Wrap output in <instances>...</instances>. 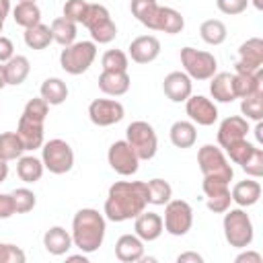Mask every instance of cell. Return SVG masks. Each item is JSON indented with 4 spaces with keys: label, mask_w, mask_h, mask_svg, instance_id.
<instances>
[{
    "label": "cell",
    "mask_w": 263,
    "mask_h": 263,
    "mask_svg": "<svg viewBox=\"0 0 263 263\" xmlns=\"http://www.w3.org/2000/svg\"><path fill=\"white\" fill-rule=\"evenodd\" d=\"M146 205V181H115L107 191L103 216L111 222H127L142 214Z\"/></svg>",
    "instance_id": "cell-1"
},
{
    "label": "cell",
    "mask_w": 263,
    "mask_h": 263,
    "mask_svg": "<svg viewBox=\"0 0 263 263\" xmlns=\"http://www.w3.org/2000/svg\"><path fill=\"white\" fill-rule=\"evenodd\" d=\"M107 232V218L95 208H82L72 218V242L78 251L90 255L103 247Z\"/></svg>",
    "instance_id": "cell-2"
},
{
    "label": "cell",
    "mask_w": 263,
    "mask_h": 263,
    "mask_svg": "<svg viewBox=\"0 0 263 263\" xmlns=\"http://www.w3.org/2000/svg\"><path fill=\"white\" fill-rule=\"evenodd\" d=\"M222 228H224L226 242L234 249H247V247H251V242L255 238L253 220L245 212V208H228L224 212Z\"/></svg>",
    "instance_id": "cell-3"
},
{
    "label": "cell",
    "mask_w": 263,
    "mask_h": 263,
    "mask_svg": "<svg viewBox=\"0 0 263 263\" xmlns=\"http://www.w3.org/2000/svg\"><path fill=\"white\" fill-rule=\"evenodd\" d=\"M97 58V43L95 41H74L60 51V66L70 76L84 74Z\"/></svg>",
    "instance_id": "cell-4"
},
{
    "label": "cell",
    "mask_w": 263,
    "mask_h": 263,
    "mask_svg": "<svg viewBox=\"0 0 263 263\" xmlns=\"http://www.w3.org/2000/svg\"><path fill=\"white\" fill-rule=\"evenodd\" d=\"M197 164H199V171L203 177L222 179L226 183H230L234 177L232 164L218 144H203L197 150Z\"/></svg>",
    "instance_id": "cell-5"
},
{
    "label": "cell",
    "mask_w": 263,
    "mask_h": 263,
    "mask_svg": "<svg viewBox=\"0 0 263 263\" xmlns=\"http://www.w3.org/2000/svg\"><path fill=\"white\" fill-rule=\"evenodd\" d=\"M179 58H181L183 72L191 80H210L218 72V60L210 51L195 49V47L187 45V47H181Z\"/></svg>",
    "instance_id": "cell-6"
},
{
    "label": "cell",
    "mask_w": 263,
    "mask_h": 263,
    "mask_svg": "<svg viewBox=\"0 0 263 263\" xmlns=\"http://www.w3.org/2000/svg\"><path fill=\"white\" fill-rule=\"evenodd\" d=\"M125 140L127 144L134 148V152L138 154L140 162L142 160H152L156 156L158 150V136L154 132V127L144 121V119H136L125 127Z\"/></svg>",
    "instance_id": "cell-7"
},
{
    "label": "cell",
    "mask_w": 263,
    "mask_h": 263,
    "mask_svg": "<svg viewBox=\"0 0 263 263\" xmlns=\"http://www.w3.org/2000/svg\"><path fill=\"white\" fill-rule=\"evenodd\" d=\"M41 162L45 171H49L51 175H66L74 166V150L66 140L53 138L49 142H43Z\"/></svg>",
    "instance_id": "cell-8"
},
{
    "label": "cell",
    "mask_w": 263,
    "mask_h": 263,
    "mask_svg": "<svg viewBox=\"0 0 263 263\" xmlns=\"http://www.w3.org/2000/svg\"><path fill=\"white\" fill-rule=\"evenodd\" d=\"M82 25L88 29L92 41L99 45L111 43L117 37V25L111 18V12L107 10V6L103 4H88V12Z\"/></svg>",
    "instance_id": "cell-9"
},
{
    "label": "cell",
    "mask_w": 263,
    "mask_h": 263,
    "mask_svg": "<svg viewBox=\"0 0 263 263\" xmlns=\"http://www.w3.org/2000/svg\"><path fill=\"white\" fill-rule=\"evenodd\" d=\"M162 224L171 236H185L193 226V208L189 205V201L171 197L164 203Z\"/></svg>",
    "instance_id": "cell-10"
},
{
    "label": "cell",
    "mask_w": 263,
    "mask_h": 263,
    "mask_svg": "<svg viewBox=\"0 0 263 263\" xmlns=\"http://www.w3.org/2000/svg\"><path fill=\"white\" fill-rule=\"evenodd\" d=\"M107 162L121 177H132L140 168V158L134 152V148L127 144V140H115L109 146V150H107Z\"/></svg>",
    "instance_id": "cell-11"
},
{
    "label": "cell",
    "mask_w": 263,
    "mask_h": 263,
    "mask_svg": "<svg viewBox=\"0 0 263 263\" xmlns=\"http://www.w3.org/2000/svg\"><path fill=\"white\" fill-rule=\"evenodd\" d=\"M125 117V109L117 99H95L88 105V119L99 127H109Z\"/></svg>",
    "instance_id": "cell-12"
},
{
    "label": "cell",
    "mask_w": 263,
    "mask_h": 263,
    "mask_svg": "<svg viewBox=\"0 0 263 263\" xmlns=\"http://www.w3.org/2000/svg\"><path fill=\"white\" fill-rule=\"evenodd\" d=\"M263 68V39L249 37L238 47V60L234 64L236 74H253Z\"/></svg>",
    "instance_id": "cell-13"
},
{
    "label": "cell",
    "mask_w": 263,
    "mask_h": 263,
    "mask_svg": "<svg viewBox=\"0 0 263 263\" xmlns=\"http://www.w3.org/2000/svg\"><path fill=\"white\" fill-rule=\"evenodd\" d=\"M185 113L189 115V121H193L195 125H203L210 127L218 121V107L212 99L203 97V95H191L185 101Z\"/></svg>",
    "instance_id": "cell-14"
},
{
    "label": "cell",
    "mask_w": 263,
    "mask_h": 263,
    "mask_svg": "<svg viewBox=\"0 0 263 263\" xmlns=\"http://www.w3.org/2000/svg\"><path fill=\"white\" fill-rule=\"evenodd\" d=\"M146 29L160 31V33H166V35H177V33H181L185 29V18H183V14L179 10L158 4L156 12H154V16H152V21L148 23Z\"/></svg>",
    "instance_id": "cell-15"
},
{
    "label": "cell",
    "mask_w": 263,
    "mask_h": 263,
    "mask_svg": "<svg viewBox=\"0 0 263 263\" xmlns=\"http://www.w3.org/2000/svg\"><path fill=\"white\" fill-rule=\"evenodd\" d=\"M160 55V39L156 35H140L129 41L127 58L136 64H150Z\"/></svg>",
    "instance_id": "cell-16"
},
{
    "label": "cell",
    "mask_w": 263,
    "mask_h": 263,
    "mask_svg": "<svg viewBox=\"0 0 263 263\" xmlns=\"http://www.w3.org/2000/svg\"><path fill=\"white\" fill-rule=\"evenodd\" d=\"M162 90H164L166 99H171L173 103H185L193 95V80L183 70H175L164 76Z\"/></svg>",
    "instance_id": "cell-17"
},
{
    "label": "cell",
    "mask_w": 263,
    "mask_h": 263,
    "mask_svg": "<svg viewBox=\"0 0 263 263\" xmlns=\"http://www.w3.org/2000/svg\"><path fill=\"white\" fill-rule=\"evenodd\" d=\"M249 132H251L249 121L242 115H230V117L222 119L220 125H218V136H216L218 146L224 150L226 146H230V144L247 138Z\"/></svg>",
    "instance_id": "cell-18"
},
{
    "label": "cell",
    "mask_w": 263,
    "mask_h": 263,
    "mask_svg": "<svg viewBox=\"0 0 263 263\" xmlns=\"http://www.w3.org/2000/svg\"><path fill=\"white\" fill-rule=\"evenodd\" d=\"M16 136L21 138V142H23V146H25V152H33V150L41 148L43 142H45L43 123H41V121H35V119H29V117L23 115V113H21V117H18Z\"/></svg>",
    "instance_id": "cell-19"
},
{
    "label": "cell",
    "mask_w": 263,
    "mask_h": 263,
    "mask_svg": "<svg viewBox=\"0 0 263 263\" xmlns=\"http://www.w3.org/2000/svg\"><path fill=\"white\" fill-rule=\"evenodd\" d=\"M134 232L144 240V242H152L156 238H160V234L164 232V224H162V216L156 212H142L134 218Z\"/></svg>",
    "instance_id": "cell-20"
},
{
    "label": "cell",
    "mask_w": 263,
    "mask_h": 263,
    "mask_svg": "<svg viewBox=\"0 0 263 263\" xmlns=\"http://www.w3.org/2000/svg\"><path fill=\"white\" fill-rule=\"evenodd\" d=\"M115 257L121 263H136L144 257V240L134 234H121L115 242Z\"/></svg>",
    "instance_id": "cell-21"
},
{
    "label": "cell",
    "mask_w": 263,
    "mask_h": 263,
    "mask_svg": "<svg viewBox=\"0 0 263 263\" xmlns=\"http://www.w3.org/2000/svg\"><path fill=\"white\" fill-rule=\"evenodd\" d=\"M261 193H263L261 183L257 179H253V177L234 183V187L230 189V197H232V201L238 208H251V205H255L261 199Z\"/></svg>",
    "instance_id": "cell-22"
},
{
    "label": "cell",
    "mask_w": 263,
    "mask_h": 263,
    "mask_svg": "<svg viewBox=\"0 0 263 263\" xmlns=\"http://www.w3.org/2000/svg\"><path fill=\"white\" fill-rule=\"evenodd\" d=\"M129 86H132V78H129L127 72L103 70L99 74V88L107 97H121L129 90Z\"/></svg>",
    "instance_id": "cell-23"
},
{
    "label": "cell",
    "mask_w": 263,
    "mask_h": 263,
    "mask_svg": "<svg viewBox=\"0 0 263 263\" xmlns=\"http://www.w3.org/2000/svg\"><path fill=\"white\" fill-rule=\"evenodd\" d=\"M43 247H45V251H47L49 255L62 257V255H66V253L74 247L72 234H70L64 226H51V228H47L45 234H43Z\"/></svg>",
    "instance_id": "cell-24"
},
{
    "label": "cell",
    "mask_w": 263,
    "mask_h": 263,
    "mask_svg": "<svg viewBox=\"0 0 263 263\" xmlns=\"http://www.w3.org/2000/svg\"><path fill=\"white\" fill-rule=\"evenodd\" d=\"M168 140L175 148H181V150H187V148H193L195 142H197V127L193 121H187V119H177L171 129H168Z\"/></svg>",
    "instance_id": "cell-25"
},
{
    "label": "cell",
    "mask_w": 263,
    "mask_h": 263,
    "mask_svg": "<svg viewBox=\"0 0 263 263\" xmlns=\"http://www.w3.org/2000/svg\"><path fill=\"white\" fill-rule=\"evenodd\" d=\"M232 86H234V95L236 99H245L251 97L259 90H263V68L253 72V74H232Z\"/></svg>",
    "instance_id": "cell-26"
},
{
    "label": "cell",
    "mask_w": 263,
    "mask_h": 263,
    "mask_svg": "<svg viewBox=\"0 0 263 263\" xmlns=\"http://www.w3.org/2000/svg\"><path fill=\"white\" fill-rule=\"evenodd\" d=\"M210 95L216 103H232L236 99L230 72H216L210 78Z\"/></svg>",
    "instance_id": "cell-27"
},
{
    "label": "cell",
    "mask_w": 263,
    "mask_h": 263,
    "mask_svg": "<svg viewBox=\"0 0 263 263\" xmlns=\"http://www.w3.org/2000/svg\"><path fill=\"white\" fill-rule=\"evenodd\" d=\"M68 84L62 80V78H45L41 82V88H39V97L49 105V107H55V105H62L66 99H68Z\"/></svg>",
    "instance_id": "cell-28"
},
{
    "label": "cell",
    "mask_w": 263,
    "mask_h": 263,
    "mask_svg": "<svg viewBox=\"0 0 263 263\" xmlns=\"http://www.w3.org/2000/svg\"><path fill=\"white\" fill-rule=\"evenodd\" d=\"M43 171H45V166H43L41 158H37L33 154H23L21 158H16V175L27 185L37 183L43 177Z\"/></svg>",
    "instance_id": "cell-29"
},
{
    "label": "cell",
    "mask_w": 263,
    "mask_h": 263,
    "mask_svg": "<svg viewBox=\"0 0 263 263\" xmlns=\"http://www.w3.org/2000/svg\"><path fill=\"white\" fill-rule=\"evenodd\" d=\"M31 72V62L27 55H12L8 62H4V74H6V84L8 86H18L27 80Z\"/></svg>",
    "instance_id": "cell-30"
},
{
    "label": "cell",
    "mask_w": 263,
    "mask_h": 263,
    "mask_svg": "<svg viewBox=\"0 0 263 263\" xmlns=\"http://www.w3.org/2000/svg\"><path fill=\"white\" fill-rule=\"evenodd\" d=\"M23 39H25V45L29 49H45L53 43L51 29H49V25H43V23H37L33 27L25 29Z\"/></svg>",
    "instance_id": "cell-31"
},
{
    "label": "cell",
    "mask_w": 263,
    "mask_h": 263,
    "mask_svg": "<svg viewBox=\"0 0 263 263\" xmlns=\"http://www.w3.org/2000/svg\"><path fill=\"white\" fill-rule=\"evenodd\" d=\"M199 37L208 45H222L228 37V29L220 18H208L199 25Z\"/></svg>",
    "instance_id": "cell-32"
},
{
    "label": "cell",
    "mask_w": 263,
    "mask_h": 263,
    "mask_svg": "<svg viewBox=\"0 0 263 263\" xmlns=\"http://www.w3.org/2000/svg\"><path fill=\"white\" fill-rule=\"evenodd\" d=\"M12 18L18 27L29 29V27L41 23V8L37 6V2H18L12 8Z\"/></svg>",
    "instance_id": "cell-33"
},
{
    "label": "cell",
    "mask_w": 263,
    "mask_h": 263,
    "mask_svg": "<svg viewBox=\"0 0 263 263\" xmlns=\"http://www.w3.org/2000/svg\"><path fill=\"white\" fill-rule=\"evenodd\" d=\"M76 27L78 25L72 23L70 18H66V16H58L49 25L51 35H53V41L60 43L62 47H66V45H70V43L76 41Z\"/></svg>",
    "instance_id": "cell-34"
},
{
    "label": "cell",
    "mask_w": 263,
    "mask_h": 263,
    "mask_svg": "<svg viewBox=\"0 0 263 263\" xmlns=\"http://www.w3.org/2000/svg\"><path fill=\"white\" fill-rule=\"evenodd\" d=\"M146 195H148V203H152V205H164L173 197V187H171L168 181L156 177V179L146 181Z\"/></svg>",
    "instance_id": "cell-35"
},
{
    "label": "cell",
    "mask_w": 263,
    "mask_h": 263,
    "mask_svg": "<svg viewBox=\"0 0 263 263\" xmlns=\"http://www.w3.org/2000/svg\"><path fill=\"white\" fill-rule=\"evenodd\" d=\"M25 152V146L21 142V138L16 136V132H4L0 134V158L10 162L21 158Z\"/></svg>",
    "instance_id": "cell-36"
},
{
    "label": "cell",
    "mask_w": 263,
    "mask_h": 263,
    "mask_svg": "<svg viewBox=\"0 0 263 263\" xmlns=\"http://www.w3.org/2000/svg\"><path fill=\"white\" fill-rule=\"evenodd\" d=\"M240 113L247 121H261L263 119V90L245 97L240 101Z\"/></svg>",
    "instance_id": "cell-37"
},
{
    "label": "cell",
    "mask_w": 263,
    "mask_h": 263,
    "mask_svg": "<svg viewBox=\"0 0 263 263\" xmlns=\"http://www.w3.org/2000/svg\"><path fill=\"white\" fill-rule=\"evenodd\" d=\"M101 66L103 70H111V72H127L129 58L121 49H107L101 58Z\"/></svg>",
    "instance_id": "cell-38"
},
{
    "label": "cell",
    "mask_w": 263,
    "mask_h": 263,
    "mask_svg": "<svg viewBox=\"0 0 263 263\" xmlns=\"http://www.w3.org/2000/svg\"><path fill=\"white\" fill-rule=\"evenodd\" d=\"M12 203H14V214H27L37 205V195L29 187H16L10 191Z\"/></svg>",
    "instance_id": "cell-39"
},
{
    "label": "cell",
    "mask_w": 263,
    "mask_h": 263,
    "mask_svg": "<svg viewBox=\"0 0 263 263\" xmlns=\"http://www.w3.org/2000/svg\"><path fill=\"white\" fill-rule=\"evenodd\" d=\"M158 8V2L156 0H132L129 2V10L132 14L136 16V21L144 27H148V23L152 21L154 12Z\"/></svg>",
    "instance_id": "cell-40"
},
{
    "label": "cell",
    "mask_w": 263,
    "mask_h": 263,
    "mask_svg": "<svg viewBox=\"0 0 263 263\" xmlns=\"http://www.w3.org/2000/svg\"><path fill=\"white\" fill-rule=\"evenodd\" d=\"M253 150H255V144H251L247 138H242V140H238V142L226 146V148H224V154L228 156L230 162H234V164H242V162L251 156Z\"/></svg>",
    "instance_id": "cell-41"
},
{
    "label": "cell",
    "mask_w": 263,
    "mask_h": 263,
    "mask_svg": "<svg viewBox=\"0 0 263 263\" xmlns=\"http://www.w3.org/2000/svg\"><path fill=\"white\" fill-rule=\"evenodd\" d=\"M88 4L90 2H86V0H66V4L62 8V12H64L62 16L70 18L76 25H82L84 23V16L88 12Z\"/></svg>",
    "instance_id": "cell-42"
},
{
    "label": "cell",
    "mask_w": 263,
    "mask_h": 263,
    "mask_svg": "<svg viewBox=\"0 0 263 263\" xmlns=\"http://www.w3.org/2000/svg\"><path fill=\"white\" fill-rule=\"evenodd\" d=\"M23 115H27L29 119H35V121H41L45 123L47 115H49V105L41 99V97H35V99H29L25 109H23Z\"/></svg>",
    "instance_id": "cell-43"
},
{
    "label": "cell",
    "mask_w": 263,
    "mask_h": 263,
    "mask_svg": "<svg viewBox=\"0 0 263 263\" xmlns=\"http://www.w3.org/2000/svg\"><path fill=\"white\" fill-rule=\"evenodd\" d=\"M240 168H242L249 177H253V179L263 177V148L255 146V150H253L251 156L240 164Z\"/></svg>",
    "instance_id": "cell-44"
},
{
    "label": "cell",
    "mask_w": 263,
    "mask_h": 263,
    "mask_svg": "<svg viewBox=\"0 0 263 263\" xmlns=\"http://www.w3.org/2000/svg\"><path fill=\"white\" fill-rule=\"evenodd\" d=\"M27 255L12 242H0V263H25Z\"/></svg>",
    "instance_id": "cell-45"
},
{
    "label": "cell",
    "mask_w": 263,
    "mask_h": 263,
    "mask_svg": "<svg viewBox=\"0 0 263 263\" xmlns=\"http://www.w3.org/2000/svg\"><path fill=\"white\" fill-rule=\"evenodd\" d=\"M230 203H232L230 189H228V191H222V193H216V195L208 197V201H205L208 210L214 212V214H224V212L230 208Z\"/></svg>",
    "instance_id": "cell-46"
},
{
    "label": "cell",
    "mask_w": 263,
    "mask_h": 263,
    "mask_svg": "<svg viewBox=\"0 0 263 263\" xmlns=\"http://www.w3.org/2000/svg\"><path fill=\"white\" fill-rule=\"evenodd\" d=\"M216 8L222 14L236 16V14H242L249 8V0H216Z\"/></svg>",
    "instance_id": "cell-47"
},
{
    "label": "cell",
    "mask_w": 263,
    "mask_h": 263,
    "mask_svg": "<svg viewBox=\"0 0 263 263\" xmlns=\"http://www.w3.org/2000/svg\"><path fill=\"white\" fill-rule=\"evenodd\" d=\"M14 216V203L10 193H0V220H8Z\"/></svg>",
    "instance_id": "cell-48"
},
{
    "label": "cell",
    "mask_w": 263,
    "mask_h": 263,
    "mask_svg": "<svg viewBox=\"0 0 263 263\" xmlns=\"http://www.w3.org/2000/svg\"><path fill=\"white\" fill-rule=\"evenodd\" d=\"M12 55H14V43L8 37L0 35V64L8 62Z\"/></svg>",
    "instance_id": "cell-49"
},
{
    "label": "cell",
    "mask_w": 263,
    "mask_h": 263,
    "mask_svg": "<svg viewBox=\"0 0 263 263\" xmlns=\"http://www.w3.org/2000/svg\"><path fill=\"white\" fill-rule=\"evenodd\" d=\"M234 263H263V257H261L259 251L247 249V251H242V253H238L234 257Z\"/></svg>",
    "instance_id": "cell-50"
},
{
    "label": "cell",
    "mask_w": 263,
    "mask_h": 263,
    "mask_svg": "<svg viewBox=\"0 0 263 263\" xmlns=\"http://www.w3.org/2000/svg\"><path fill=\"white\" fill-rule=\"evenodd\" d=\"M177 263H203V257L195 251H185L177 257Z\"/></svg>",
    "instance_id": "cell-51"
},
{
    "label": "cell",
    "mask_w": 263,
    "mask_h": 263,
    "mask_svg": "<svg viewBox=\"0 0 263 263\" xmlns=\"http://www.w3.org/2000/svg\"><path fill=\"white\" fill-rule=\"evenodd\" d=\"M10 10H12L10 0H0V33H2V29H4V21H6V16H8Z\"/></svg>",
    "instance_id": "cell-52"
},
{
    "label": "cell",
    "mask_w": 263,
    "mask_h": 263,
    "mask_svg": "<svg viewBox=\"0 0 263 263\" xmlns=\"http://www.w3.org/2000/svg\"><path fill=\"white\" fill-rule=\"evenodd\" d=\"M66 261H82V263H88V255L80 251V255H68L66 253Z\"/></svg>",
    "instance_id": "cell-53"
},
{
    "label": "cell",
    "mask_w": 263,
    "mask_h": 263,
    "mask_svg": "<svg viewBox=\"0 0 263 263\" xmlns=\"http://www.w3.org/2000/svg\"><path fill=\"white\" fill-rule=\"evenodd\" d=\"M6 177H8V162L0 158V183H4Z\"/></svg>",
    "instance_id": "cell-54"
},
{
    "label": "cell",
    "mask_w": 263,
    "mask_h": 263,
    "mask_svg": "<svg viewBox=\"0 0 263 263\" xmlns=\"http://www.w3.org/2000/svg\"><path fill=\"white\" fill-rule=\"evenodd\" d=\"M253 132H255V136H257V142L263 144V134H261V132H263V123H261V121H257V125H255Z\"/></svg>",
    "instance_id": "cell-55"
},
{
    "label": "cell",
    "mask_w": 263,
    "mask_h": 263,
    "mask_svg": "<svg viewBox=\"0 0 263 263\" xmlns=\"http://www.w3.org/2000/svg\"><path fill=\"white\" fill-rule=\"evenodd\" d=\"M4 86H8V84H6V74H4V64H0V90H2Z\"/></svg>",
    "instance_id": "cell-56"
},
{
    "label": "cell",
    "mask_w": 263,
    "mask_h": 263,
    "mask_svg": "<svg viewBox=\"0 0 263 263\" xmlns=\"http://www.w3.org/2000/svg\"><path fill=\"white\" fill-rule=\"evenodd\" d=\"M249 4H253L257 10H263V0H249Z\"/></svg>",
    "instance_id": "cell-57"
},
{
    "label": "cell",
    "mask_w": 263,
    "mask_h": 263,
    "mask_svg": "<svg viewBox=\"0 0 263 263\" xmlns=\"http://www.w3.org/2000/svg\"><path fill=\"white\" fill-rule=\"evenodd\" d=\"M18 2H37V0H18Z\"/></svg>",
    "instance_id": "cell-58"
}]
</instances>
